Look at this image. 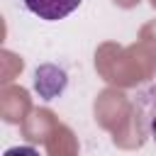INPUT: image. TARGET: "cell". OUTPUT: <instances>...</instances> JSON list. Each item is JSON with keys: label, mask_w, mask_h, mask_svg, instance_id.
I'll return each mask as SVG.
<instances>
[{"label": "cell", "mask_w": 156, "mask_h": 156, "mask_svg": "<svg viewBox=\"0 0 156 156\" xmlns=\"http://www.w3.org/2000/svg\"><path fill=\"white\" fill-rule=\"evenodd\" d=\"M83 0H24V7L37 15L39 20H46V22H56V20H63L66 15H71Z\"/></svg>", "instance_id": "6da1fadb"}, {"label": "cell", "mask_w": 156, "mask_h": 156, "mask_svg": "<svg viewBox=\"0 0 156 156\" xmlns=\"http://www.w3.org/2000/svg\"><path fill=\"white\" fill-rule=\"evenodd\" d=\"M2 156H41L34 146H12V149H7Z\"/></svg>", "instance_id": "7a4b0ae2"}, {"label": "cell", "mask_w": 156, "mask_h": 156, "mask_svg": "<svg viewBox=\"0 0 156 156\" xmlns=\"http://www.w3.org/2000/svg\"><path fill=\"white\" fill-rule=\"evenodd\" d=\"M149 127H151V136H154V141H156V112L151 115V122H149Z\"/></svg>", "instance_id": "3957f363"}]
</instances>
